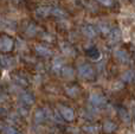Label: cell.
<instances>
[{
    "label": "cell",
    "instance_id": "cell-1",
    "mask_svg": "<svg viewBox=\"0 0 135 134\" xmlns=\"http://www.w3.org/2000/svg\"><path fill=\"white\" fill-rule=\"evenodd\" d=\"M13 47V40L8 36H0V51L8 52Z\"/></svg>",
    "mask_w": 135,
    "mask_h": 134
},
{
    "label": "cell",
    "instance_id": "cell-2",
    "mask_svg": "<svg viewBox=\"0 0 135 134\" xmlns=\"http://www.w3.org/2000/svg\"><path fill=\"white\" fill-rule=\"evenodd\" d=\"M78 74L81 77L91 78L94 76V69L89 64H82V65L78 66Z\"/></svg>",
    "mask_w": 135,
    "mask_h": 134
},
{
    "label": "cell",
    "instance_id": "cell-3",
    "mask_svg": "<svg viewBox=\"0 0 135 134\" xmlns=\"http://www.w3.org/2000/svg\"><path fill=\"white\" fill-rule=\"evenodd\" d=\"M89 100H90V102L94 106H104V104L107 103L105 97L101 94H97V93H93V94L90 95V97H89Z\"/></svg>",
    "mask_w": 135,
    "mask_h": 134
},
{
    "label": "cell",
    "instance_id": "cell-4",
    "mask_svg": "<svg viewBox=\"0 0 135 134\" xmlns=\"http://www.w3.org/2000/svg\"><path fill=\"white\" fill-rule=\"evenodd\" d=\"M58 109H59V112H61L62 116H63V118L65 119L66 121H72V120H74L75 113H74V111H72L71 108L59 104V106H58Z\"/></svg>",
    "mask_w": 135,
    "mask_h": 134
},
{
    "label": "cell",
    "instance_id": "cell-5",
    "mask_svg": "<svg viewBox=\"0 0 135 134\" xmlns=\"http://www.w3.org/2000/svg\"><path fill=\"white\" fill-rule=\"evenodd\" d=\"M115 56L117 57V59H120V61L123 62V63H127V62L129 61L128 55H127V52L123 51V50H116V51H115Z\"/></svg>",
    "mask_w": 135,
    "mask_h": 134
},
{
    "label": "cell",
    "instance_id": "cell-6",
    "mask_svg": "<svg viewBox=\"0 0 135 134\" xmlns=\"http://www.w3.org/2000/svg\"><path fill=\"white\" fill-rule=\"evenodd\" d=\"M116 130V123H114L113 121H105L104 123H103V131L107 133H112L114 132V131Z\"/></svg>",
    "mask_w": 135,
    "mask_h": 134
},
{
    "label": "cell",
    "instance_id": "cell-7",
    "mask_svg": "<svg viewBox=\"0 0 135 134\" xmlns=\"http://www.w3.org/2000/svg\"><path fill=\"white\" fill-rule=\"evenodd\" d=\"M83 32H84V35H85L86 37H89V38H94V37L96 36V31H95V28H94L91 25H86V26H84V27H83Z\"/></svg>",
    "mask_w": 135,
    "mask_h": 134
},
{
    "label": "cell",
    "instance_id": "cell-8",
    "mask_svg": "<svg viewBox=\"0 0 135 134\" xmlns=\"http://www.w3.org/2000/svg\"><path fill=\"white\" fill-rule=\"evenodd\" d=\"M82 130L88 134H98V127L95 125H85L82 127Z\"/></svg>",
    "mask_w": 135,
    "mask_h": 134
},
{
    "label": "cell",
    "instance_id": "cell-9",
    "mask_svg": "<svg viewBox=\"0 0 135 134\" xmlns=\"http://www.w3.org/2000/svg\"><path fill=\"white\" fill-rule=\"evenodd\" d=\"M36 51H37L38 55H40V56H45V57L51 55V51H50L47 47L43 46V45H37V46H36Z\"/></svg>",
    "mask_w": 135,
    "mask_h": 134
},
{
    "label": "cell",
    "instance_id": "cell-10",
    "mask_svg": "<svg viewBox=\"0 0 135 134\" xmlns=\"http://www.w3.org/2000/svg\"><path fill=\"white\" fill-rule=\"evenodd\" d=\"M119 115L120 118L122 119V121L126 123H129L131 122V115H129V112L124 111V109H120L119 111Z\"/></svg>",
    "mask_w": 135,
    "mask_h": 134
},
{
    "label": "cell",
    "instance_id": "cell-11",
    "mask_svg": "<svg viewBox=\"0 0 135 134\" xmlns=\"http://www.w3.org/2000/svg\"><path fill=\"white\" fill-rule=\"evenodd\" d=\"M61 71H62L63 77H65V78H71L72 76H74V70H72L70 66H63Z\"/></svg>",
    "mask_w": 135,
    "mask_h": 134
},
{
    "label": "cell",
    "instance_id": "cell-12",
    "mask_svg": "<svg viewBox=\"0 0 135 134\" xmlns=\"http://www.w3.org/2000/svg\"><path fill=\"white\" fill-rule=\"evenodd\" d=\"M44 119H45V112L42 111V109H38L35 113V121L37 123H39L42 121H44Z\"/></svg>",
    "mask_w": 135,
    "mask_h": 134
},
{
    "label": "cell",
    "instance_id": "cell-13",
    "mask_svg": "<svg viewBox=\"0 0 135 134\" xmlns=\"http://www.w3.org/2000/svg\"><path fill=\"white\" fill-rule=\"evenodd\" d=\"M21 100H23V102L26 104H32L33 102H35L33 96L31 94H28V93H25V94L21 95Z\"/></svg>",
    "mask_w": 135,
    "mask_h": 134
},
{
    "label": "cell",
    "instance_id": "cell-14",
    "mask_svg": "<svg viewBox=\"0 0 135 134\" xmlns=\"http://www.w3.org/2000/svg\"><path fill=\"white\" fill-rule=\"evenodd\" d=\"M52 9L50 8V7H39V8L37 9V14L40 17H45L49 14V12H51Z\"/></svg>",
    "mask_w": 135,
    "mask_h": 134
},
{
    "label": "cell",
    "instance_id": "cell-15",
    "mask_svg": "<svg viewBox=\"0 0 135 134\" xmlns=\"http://www.w3.org/2000/svg\"><path fill=\"white\" fill-rule=\"evenodd\" d=\"M133 77H134V74H133V71H131V70H128V71H126V73L122 75V80L124 81V82H131L132 80H133Z\"/></svg>",
    "mask_w": 135,
    "mask_h": 134
},
{
    "label": "cell",
    "instance_id": "cell-16",
    "mask_svg": "<svg viewBox=\"0 0 135 134\" xmlns=\"http://www.w3.org/2000/svg\"><path fill=\"white\" fill-rule=\"evenodd\" d=\"M78 88L77 87H72V88H66V93H68V95L69 96H72V97H75V96H77L78 95Z\"/></svg>",
    "mask_w": 135,
    "mask_h": 134
},
{
    "label": "cell",
    "instance_id": "cell-17",
    "mask_svg": "<svg viewBox=\"0 0 135 134\" xmlns=\"http://www.w3.org/2000/svg\"><path fill=\"white\" fill-rule=\"evenodd\" d=\"M1 63L4 66H9L13 64V59L9 58V57H2L1 58Z\"/></svg>",
    "mask_w": 135,
    "mask_h": 134
},
{
    "label": "cell",
    "instance_id": "cell-18",
    "mask_svg": "<svg viewBox=\"0 0 135 134\" xmlns=\"http://www.w3.org/2000/svg\"><path fill=\"white\" fill-rule=\"evenodd\" d=\"M109 36H110V39L112 40H117L120 38V31L115 28V30H113L112 32L109 33Z\"/></svg>",
    "mask_w": 135,
    "mask_h": 134
},
{
    "label": "cell",
    "instance_id": "cell-19",
    "mask_svg": "<svg viewBox=\"0 0 135 134\" xmlns=\"http://www.w3.org/2000/svg\"><path fill=\"white\" fill-rule=\"evenodd\" d=\"M4 134H20V133L13 127H6L4 130Z\"/></svg>",
    "mask_w": 135,
    "mask_h": 134
},
{
    "label": "cell",
    "instance_id": "cell-20",
    "mask_svg": "<svg viewBox=\"0 0 135 134\" xmlns=\"http://www.w3.org/2000/svg\"><path fill=\"white\" fill-rule=\"evenodd\" d=\"M62 68H63V65H62V62L59 61V59H56L54 63V70L55 71H59L62 70Z\"/></svg>",
    "mask_w": 135,
    "mask_h": 134
},
{
    "label": "cell",
    "instance_id": "cell-21",
    "mask_svg": "<svg viewBox=\"0 0 135 134\" xmlns=\"http://www.w3.org/2000/svg\"><path fill=\"white\" fill-rule=\"evenodd\" d=\"M97 1L104 5V6H112L113 5V0H97Z\"/></svg>",
    "mask_w": 135,
    "mask_h": 134
},
{
    "label": "cell",
    "instance_id": "cell-22",
    "mask_svg": "<svg viewBox=\"0 0 135 134\" xmlns=\"http://www.w3.org/2000/svg\"><path fill=\"white\" fill-rule=\"evenodd\" d=\"M54 12H55V14H56V16H63V12L59 11V9H54Z\"/></svg>",
    "mask_w": 135,
    "mask_h": 134
},
{
    "label": "cell",
    "instance_id": "cell-23",
    "mask_svg": "<svg viewBox=\"0 0 135 134\" xmlns=\"http://www.w3.org/2000/svg\"><path fill=\"white\" fill-rule=\"evenodd\" d=\"M5 109L4 108H0V116H2V115H5Z\"/></svg>",
    "mask_w": 135,
    "mask_h": 134
}]
</instances>
